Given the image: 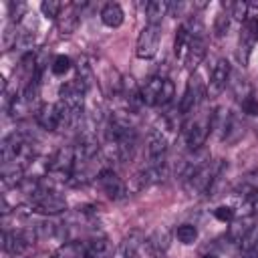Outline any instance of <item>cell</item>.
I'll use <instances>...</instances> for the list:
<instances>
[{
    "label": "cell",
    "instance_id": "obj_1",
    "mask_svg": "<svg viewBox=\"0 0 258 258\" xmlns=\"http://www.w3.org/2000/svg\"><path fill=\"white\" fill-rule=\"evenodd\" d=\"M107 145L111 149V155L119 163H127L133 159L137 149V129L131 123V119L125 113H113L105 125Z\"/></svg>",
    "mask_w": 258,
    "mask_h": 258
},
{
    "label": "cell",
    "instance_id": "obj_2",
    "mask_svg": "<svg viewBox=\"0 0 258 258\" xmlns=\"http://www.w3.org/2000/svg\"><path fill=\"white\" fill-rule=\"evenodd\" d=\"M34 155H36V145L22 131H14V133L6 135L0 143L2 163H18V165L26 167L34 159Z\"/></svg>",
    "mask_w": 258,
    "mask_h": 258
},
{
    "label": "cell",
    "instance_id": "obj_3",
    "mask_svg": "<svg viewBox=\"0 0 258 258\" xmlns=\"http://www.w3.org/2000/svg\"><path fill=\"white\" fill-rule=\"evenodd\" d=\"M187 28H189V40H187V46H185V54H183V64L189 69V71H196L200 67V62L206 58V52H208V40H206V28L202 24V20L191 14L187 20Z\"/></svg>",
    "mask_w": 258,
    "mask_h": 258
},
{
    "label": "cell",
    "instance_id": "obj_4",
    "mask_svg": "<svg viewBox=\"0 0 258 258\" xmlns=\"http://www.w3.org/2000/svg\"><path fill=\"white\" fill-rule=\"evenodd\" d=\"M75 165H77V149H75V145H62V147H58V149L52 153V157L48 159L46 171H48L52 177H56V179L69 183L71 177H73Z\"/></svg>",
    "mask_w": 258,
    "mask_h": 258
},
{
    "label": "cell",
    "instance_id": "obj_5",
    "mask_svg": "<svg viewBox=\"0 0 258 258\" xmlns=\"http://www.w3.org/2000/svg\"><path fill=\"white\" fill-rule=\"evenodd\" d=\"M226 167V161L224 159H216V161H208L204 167H200L189 179L183 181L185 189L189 196H200V194H208L214 177L220 173V169Z\"/></svg>",
    "mask_w": 258,
    "mask_h": 258
},
{
    "label": "cell",
    "instance_id": "obj_6",
    "mask_svg": "<svg viewBox=\"0 0 258 258\" xmlns=\"http://www.w3.org/2000/svg\"><path fill=\"white\" fill-rule=\"evenodd\" d=\"M210 131H212V113L185 121V125H183V141H185L187 149L189 151L202 149L206 139H208V135H210Z\"/></svg>",
    "mask_w": 258,
    "mask_h": 258
},
{
    "label": "cell",
    "instance_id": "obj_7",
    "mask_svg": "<svg viewBox=\"0 0 258 258\" xmlns=\"http://www.w3.org/2000/svg\"><path fill=\"white\" fill-rule=\"evenodd\" d=\"M212 129H218L220 139L226 143H234L244 135V125L240 123V119L232 111H224V109L212 113Z\"/></svg>",
    "mask_w": 258,
    "mask_h": 258
},
{
    "label": "cell",
    "instance_id": "obj_8",
    "mask_svg": "<svg viewBox=\"0 0 258 258\" xmlns=\"http://www.w3.org/2000/svg\"><path fill=\"white\" fill-rule=\"evenodd\" d=\"M161 42V24H145L137 36L135 54L139 58H153Z\"/></svg>",
    "mask_w": 258,
    "mask_h": 258
},
{
    "label": "cell",
    "instance_id": "obj_9",
    "mask_svg": "<svg viewBox=\"0 0 258 258\" xmlns=\"http://www.w3.org/2000/svg\"><path fill=\"white\" fill-rule=\"evenodd\" d=\"M204 97H206L204 83L200 81V77H191L187 87H185V91H183V97L179 99V113H181V117H187L194 111H198V107H200Z\"/></svg>",
    "mask_w": 258,
    "mask_h": 258
},
{
    "label": "cell",
    "instance_id": "obj_10",
    "mask_svg": "<svg viewBox=\"0 0 258 258\" xmlns=\"http://www.w3.org/2000/svg\"><path fill=\"white\" fill-rule=\"evenodd\" d=\"M167 161V139L161 131H151L147 135V163L151 167L165 169Z\"/></svg>",
    "mask_w": 258,
    "mask_h": 258
},
{
    "label": "cell",
    "instance_id": "obj_11",
    "mask_svg": "<svg viewBox=\"0 0 258 258\" xmlns=\"http://www.w3.org/2000/svg\"><path fill=\"white\" fill-rule=\"evenodd\" d=\"M230 77H232V67L226 58H218L216 64L212 67V73H210V81H208V87H206V97H218L226 85L230 83Z\"/></svg>",
    "mask_w": 258,
    "mask_h": 258
},
{
    "label": "cell",
    "instance_id": "obj_12",
    "mask_svg": "<svg viewBox=\"0 0 258 258\" xmlns=\"http://www.w3.org/2000/svg\"><path fill=\"white\" fill-rule=\"evenodd\" d=\"M97 181H99L101 189L107 194L109 200H123V198L127 196V187H125L123 179H121L113 169H109V167L99 169Z\"/></svg>",
    "mask_w": 258,
    "mask_h": 258
},
{
    "label": "cell",
    "instance_id": "obj_13",
    "mask_svg": "<svg viewBox=\"0 0 258 258\" xmlns=\"http://www.w3.org/2000/svg\"><path fill=\"white\" fill-rule=\"evenodd\" d=\"M32 240H34V234L16 232V230H4V234H2V248H4L6 254L18 256V254L26 252V248L30 246Z\"/></svg>",
    "mask_w": 258,
    "mask_h": 258
},
{
    "label": "cell",
    "instance_id": "obj_14",
    "mask_svg": "<svg viewBox=\"0 0 258 258\" xmlns=\"http://www.w3.org/2000/svg\"><path fill=\"white\" fill-rule=\"evenodd\" d=\"M34 119H36L38 127L44 129V131H56V129H60V109H58L56 103H42L36 109Z\"/></svg>",
    "mask_w": 258,
    "mask_h": 258
},
{
    "label": "cell",
    "instance_id": "obj_15",
    "mask_svg": "<svg viewBox=\"0 0 258 258\" xmlns=\"http://www.w3.org/2000/svg\"><path fill=\"white\" fill-rule=\"evenodd\" d=\"M169 242H171V234L167 228H157L153 230L147 238H145V248L149 252V256L153 258H161L167 248H169Z\"/></svg>",
    "mask_w": 258,
    "mask_h": 258
},
{
    "label": "cell",
    "instance_id": "obj_16",
    "mask_svg": "<svg viewBox=\"0 0 258 258\" xmlns=\"http://www.w3.org/2000/svg\"><path fill=\"white\" fill-rule=\"evenodd\" d=\"M81 8L83 4L79 2H73V4H67L64 10L60 12L58 20H56V26L60 30V34H73L81 22Z\"/></svg>",
    "mask_w": 258,
    "mask_h": 258
},
{
    "label": "cell",
    "instance_id": "obj_17",
    "mask_svg": "<svg viewBox=\"0 0 258 258\" xmlns=\"http://www.w3.org/2000/svg\"><path fill=\"white\" fill-rule=\"evenodd\" d=\"M125 105L129 107V111H139V107H143V99H141V87L135 83L133 77H123L121 83V95Z\"/></svg>",
    "mask_w": 258,
    "mask_h": 258
},
{
    "label": "cell",
    "instance_id": "obj_18",
    "mask_svg": "<svg viewBox=\"0 0 258 258\" xmlns=\"http://www.w3.org/2000/svg\"><path fill=\"white\" fill-rule=\"evenodd\" d=\"M113 244L107 236H95L87 242V258H113Z\"/></svg>",
    "mask_w": 258,
    "mask_h": 258
},
{
    "label": "cell",
    "instance_id": "obj_19",
    "mask_svg": "<svg viewBox=\"0 0 258 258\" xmlns=\"http://www.w3.org/2000/svg\"><path fill=\"white\" fill-rule=\"evenodd\" d=\"M163 79L165 77H151L143 87H141V99H143V105L147 107H157V99H159V93H161V87H163Z\"/></svg>",
    "mask_w": 258,
    "mask_h": 258
},
{
    "label": "cell",
    "instance_id": "obj_20",
    "mask_svg": "<svg viewBox=\"0 0 258 258\" xmlns=\"http://www.w3.org/2000/svg\"><path fill=\"white\" fill-rule=\"evenodd\" d=\"M52 258H87V244L79 240H69L54 250Z\"/></svg>",
    "mask_w": 258,
    "mask_h": 258
},
{
    "label": "cell",
    "instance_id": "obj_21",
    "mask_svg": "<svg viewBox=\"0 0 258 258\" xmlns=\"http://www.w3.org/2000/svg\"><path fill=\"white\" fill-rule=\"evenodd\" d=\"M232 226L228 228V238L234 242V244H240L244 238H246V234L252 230V216H242V218H234L232 222H230Z\"/></svg>",
    "mask_w": 258,
    "mask_h": 258
},
{
    "label": "cell",
    "instance_id": "obj_22",
    "mask_svg": "<svg viewBox=\"0 0 258 258\" xmlns=\"http://www.w3.org/2000/svg\"><path fill=\"white\" fill-rule=\"evenodd\" d=\"M101 20H103V24L109 26V28H117V26H121L123 20H125L123 8H121L117 2H109V4H105L103 10H101Z\"/></svg>",
    "mask_w": 258,
    "mask_h": 258
},
{
    "label": "cell",
    "instance_id": "obj_23",
    "mask_svg": "<svg viewBox=\"0 0 258 258\" xmlns=\"http://www.w3.org/2000/svg\"><path fill=\"white\" fill-rule=\"evenodd\" d=\"M254 42H256L254 34H252V32H250V28L244 24V26H242V32H240V42H238V60H240V64H242V67H246V64H248Z\"/></svg>",
    "mask_w": 258,
    "mask_h": 258
},
{
    "label": "cell",
    "instance_id": "obj_24",
    "mask_svg": "<svg viewBox=\"0 0 258 258\" xmlns=\"http://www.w3.org/2000/svg\"><path fill=\"white\" fill-rule=\"evenodd\" d=\"M77 81H81V85L87 89V93L93 89L95 85V71H93V64L87 56H81L79 62H77Z\"/></svg>",
    "mask_w": 258,
    "mask_h": 258
},
{
    "label": "cell",
    "instance_id": "obj_25",
    "mask_svg": "<svg viewBox=\"0 0 258 258\" xmlns=\"http://www.w3.org/2000/svg\"><path fill=\"white\" fill-rule=\"evenodd\" d=\"M24 169L22 165L18 163H2V183L4 187H10V185H18L24 181Z\"/></svg>",
    "mask_w": 258,
    "mask_h": 258
},
{
    "label": "cell",
    "instance_id": "obj_26",
    "mask_svg": "<svg viewBox=\"0 0 258 258\" xmlns=\"http://www.w3.org/2000/svg\"><path fill=\"white\" fill-rule=\"evenodd\" d=\"M236 191L244 198H256L258 196V169L248 171L236 185Z\"/></svg>",
    "mask_w": 258,
    "mask_h": 258
},
{
    "label": "cell",
    "instance_id": "obj_27",
    "mask_svg": "<svg viewBox=\"0 0 258 258\" xmlns=\"http://www.w3.org/2000/svg\"><path fill=\"white\" fill-rule=\"evenodd\" d=\"M169 12V2L165 0H151L145 6V14H147V24H161V18Z\"/></svg>",
    "mask_w": 258,
    "mask_h": 258
},
{
    "label": "cell",
    "instance_id": "obj_28",
    "mask_svg": "<svg viewBox=\"0 0 258 258\" xmlns=\"http://www.w3.org/2000/svg\"><path fill=\"white\" fill-rule=\"evenodd\" d=\"M187 40H189V28H187V22H181L177 32H175V42H173V52L177 58H183Z\"/></svg>",
    "mask_w": 258,
    "mask_h": 258
},
{
    "label": "cell",
    "instance_id": "obj_29",
    "mask_svg": "<svg viewBox=\"0 0 258 258\" xmlns=\"http://www.w3.org/2000/svg\"><path fill=\"white\" fill-rule=\"evenodd\" d=\"M175 238L181 244H194L198 240V230L191 224H181V226L175 228Z\"/></svg>",
    "mask_w": 258,
    "mask_h": 258
},
{
    "label": "cell",
    "instance_id": "obj_30",
    "mask_svg": "<svg viewBox=\"0 0 258 258\" xmlns=\"http://www.w3.org/2000/svg\"><path fill=\"white\" fill-rule=\"evenodd\" d=\"M175 97V85L171 79H163V87H161V93H159V99H157V107H167Z\"/></svg>",
    "mask_w": 258,
    "mask_h": 258
},
{
    "label": "cell",
    "instance_id": "obj_31",
    "mask_svg": "<svg viewBox=\"0 0 258 258\" xmlns=\"http://www.w3.org/2000/svg\"><path fill=\"white\" fill-rule=\"evenodd\" d=\"M62 10H64V4L62 2H56V0H44L40 4V12L46 18H52V20H58V16H60Z\"/></svg>",
    "mask_w": 258,
    "mask_h": 258
},
{
    "label": "cell",
    "instance_id": "obj_32",
    "mask_svg": "<svg viewBox=\"0 0 258 258\" xmlns=\"http://www.w3.org/2000/svg\"><path fill=\"white\" fill-rule=\"evenodd\" d=\"M71 67H73V60H71L69 56H64V54H56V56L52 58L50 71H52L54 75H64L67 71H71Z\"/></svg>",
    "mask_w": 258,
    "mask_h": 258
},
{
    "label": "cell",
    "instance_id": "obj_33",
    "mask_svg": "<svg viewBox=\"0 0 258 258\" xmlns=\"http://www.w3.org/2000/svg\"><path fill=\"white\" fill-rule=\"evenodd\" d=\"M228 8H230V16L232 18H236L240 22H246V14H248V8H250L248 2H230Z\"/></svg>",
    "mask_w": 258,
    "mask_h": 258
},
{
    "label": "cell",
    "instance_id": "obj_34",
    "mask_svg": "<svg viewBox=\"0 0 258 258\" xmlns=\"http://www.w3.org/2000/svg\"><path fill=\"white\" fill-rule=\"evenodd\" d=\"M230 12L228 14H224V12H220L218 16H216V22H214V34L216 36H224L226 34V30H228V26H230Z\"/></svg>",
    "mask_w": 258,
    "mask_h": 258
},
{
    "label": "cell",
    "instance_id": "obj_35",
    "mask_svg": "<svg viewBox=\"0 0 258 258\" xmlns=\"http://www.w3.org/2000/svg\"><path fill=\"white\" fill-rule=\"evenodd\" d=\"M214 216H216V220L230 224V222L236 218V212H234V208H230V206H220V208L214 210Z\"/></svg>",
    "mask_w": 258,
    "mask_h": 258
},
{
    "label": "cell",
    "instance_id": "obj_36",
    "mask_svg": "<svg viewBox=\"0 0 258 258\" xmlns=\"http://www.w3.org/2000/svg\"><path fill=\"white\" fill-rule=\"evenodd\" d=\"M240 105H242V111L246 115H258V99L254 95H250L248 99H244Z\"/></svg>",
    "mask_w": 258,
    "mask_h": 258
},
{
    "label": "cell",
    "instance_id": "obj_37",
    "mask_svg": "<svg viewBox=\"0 0 258 258\" xmlns=\"http://www.w3.org/2000/svg\"><path fill=\"white\" fill-rule=\"evenodd\" d=\"M244 24L250 28V32L254 34V38L258 40V16H252V18H250V20H246Z\"/></svg>",
    "mask_w": 258,
    "mask_h": 258
},
{
    "label": "cell",
    "instance_id": "obj_38",
    "mask_svg": "<svg viewBox=\"0 0 258 258\" xmlns=\"http://www.w3.org/2000/svg\"><path fill=\"white\" fill-rule=\"evenodd\" d=\"M202 258H218V256H214V254H204Z\"/></svg>",
    "mask_w": 258,
    "mask_h": 258
}]
</instances>
